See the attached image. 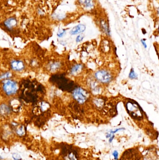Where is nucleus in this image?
<instances>
[{
  "instance_id": "f257e3e1",
  "label": "nucleus",
  "mask_w": 159,
  "mask_h": 160,
  "mask_svg": "<svg viewBox=\"0 0 159 160\" xmlns=\"http://www.w3.org/2000/svg\"><path fill=\"white\" fill-rule=\"evenodd\" d=\"M125 107L128 113L133 118L137 120H141L142 118V113L140 107L136 103L132 102H127Z\"/></svg>"
},
{
  "instance_id": "f03ea898",
  "label": "nucleus",
  "mask_w": 159,
  "mask_h": 160,
  "mask_svg": "<svg viewBox=\"0 0 159 160\" xmlns=\"http://www.w3.org/2000/svg\"><path fill=\"white\" fill-rule=\"evenodd\" d=\"M72 96L74 99L80 104H83L89 98L88 91L82 88H77L72 92Z\"/></svg>"
},
{
  "instance_id": "7ed1b4c3",
  "label": "nucleus",
  "mask_w": 159,
  "mask_h": 160,
  "mask_svg": "<svg viewBox=\"0 0 159 160\" xmlns=\"http://www.w3.org/2000/svg\"><path fill=\"white\" fill-rule=\"evenodd\" d=\"M62 153L66 160H79L78 153L71 146H64Z\"/></svg>"
},
{
  "instance_id": "20e7f679",
  "label": "nucleus",
  "mask_w": 159,
  "mask_h": 160,
  "mask_svg": "<svg viewBox=\"0 0 159 160\" xmlns=\"http://www.w3.org/2000/svg\"><path fill=\"white\" fill-rule=\"evenodd\" d=\"M95 78L98 82L103 84H107L112 80L113 76L109 71L104 69L99 70L96 72Z\"/></svg>"
},
{
  "instance_id": "39448f33",
  "label": "nucleus",
  "mask_w": 159,
  "mask_h": 160,
  "mask_svg": "<svg viewBox=\"0 0 159 160\" xmlns=\"http://www.w3.org/2000/svg\"><path fill=\"white\" fill-rule=\"evenodd\" d=\"M141 159L139 151L136 149H131L125 151L120 160H140Z\"/></svg>"
},
{
  "instance_id": "423d86ee",
  "label": "nucleus",
  "mask_w": 159,
  "mask_h": 160,
  "mask_svg": "<svg viewBox=\"0 0 159 160\" xmlns=\"http://www.w3.org/2000/svg\"><path fill=\"white\" fill-rule=\"evenodd\" d=\"M3 89L8 95H11L14 94L17 92L18 87L16 82L9 80L4 84Z\"/></svg>"
},
{
  "instance_id": "0eeeda50",
  "label": "nucleus",
  "mask_w": 159,
  "mask_h": 160,
  "mask_svg": "<svg viewBox=\"0 0 159 160\" xmlns=\"http://www.w3.org/2000/svg\"><path fill=\"white\" fill-rule=\"evenodd\" d=\"M78 2L83 8L87 10H91L94 6L93 0H78Z\"/></svg>"
},
{
  "instance_id": "6e6552de",
  "label": "nucleus",
  "mask_w": 159,
  "mask_h": 160,
  "mask_svg": "<svg viewBox=\"0 0 159 160\" xmlns=\"http://www.w3.org/2000/svg\"><path fill=\"white\" fill-rule=\"evenodd\" d=\"M85 25L83 24H79L73 28L70 33L71 35H77L83 33L85 30Z\"/></svg>"
},
{
  "instance_id": "1a4fd4ad",
  "label": "nucleus",
  "mask_w": 159,
  "mask_h": 160,
  "mask_svg": "<svg viewBox=\"0 0 159 160\" xmlns=\"http://www.w3.org/2000/svg\"><path fill=\"white\" fill-rule=\"evenodd\" d=\"M11 65L12 68L15 71H21L24 68V64L22 61L14 60L11 62Z\"/></svg>"
},
{
  "instance_id": "9d476101",
  "label": "nucleus",
  "mask_w": 159,
  "mask_h": 160,
  "mask_svg": "<svg viewBox=\"0 0 159 160\" xmlns=\"http://www.w3.org/2000/svg\"><path fill=\"white\" fill-rule=\"evenodd\" d=\"M83 69V65L81 64H76L71 68L70 73L72 76H76L81 73Z\"/></svg>"
},
{
  "instance_id": "9b49d317",
  "label": "nucleus",
  "mask_w": 159,
  "mask_h": 160,
  "mask_svg": "<svg viewBox=\"0 0 159 160\" xmlns=\"http://www.w3.org/2000/svg\"><path fill=\"white\" fill-rule=\"evenodd\" d=\"M158 153L156 151H152L151 150L144 157V160H156L158 158Z\"/></svg>"
},
{
  "instance_id": "f8f14e48",
  "label": "nucleus",
  "mask_w": 159,
  "mask_h": 160,
  "mask_svg": "<svg viewBox=\"0 0 159 160\" xmlns=\"http://www.w3.org/2000/svg\"><path fill=\"white\" fill-rule=\"evenodd\" d=\"M100 25H101V28L103 31L104 32H105L107 35H110V29H109V26L107 24V23L104 20L101 21Z\"/></svg>"
},
{
  "instance_id": "ddd939ff",
  "label": "nucleus",
  "mask_w": 159,
  "mask_h": 160,
  "mask_svg": "<svg viewBox=\"0 0 159 160\" xmlns=\"http://www.w3.org/2000/svg\"><path fill=\"white\" fill-rule=\"evenodd\" d=\"M17 21L14 18H10L5 22V25L8 28L10 29L17 25Z\"/></svg>"
},
{
  "instance_id": "4468645a",
  "label": "nucleus",
  "mask_w": 159,
  "mask_h": 160,
  "mask_svg": "<svg viewBox=\"0 0 159 160\" xmlns=\"http://www.w3.org/2000/svg\"><path fill=\"white\" fill-rule=\"evenodd\" d=\"M129 77L131 79H136L137 78V75L133 69H132L129 74Z\"/></svg>"
},
{
  "instance_id": "2eb2a0df",
  "label": "nucleus",
  "mask_w": 159,
  "mask_h": 160,
  "mask_svg": "<svg viewBox=\"0 0 159 160\" xmlns=\"http://www.w3.org/2000/svg\"><path fill=\"white\" fill-rule=\"evenodd\" d=\"M12 158L14 160H22L21 156L18 153L13 154Z\"/></svg>"
},
{
  "instance_id": "dca6fc26",
  "label": "nucleus",
  "mask_w": 159,
  "mask_h": 160,
  "mask_svg": "<svg viewBox=\"0 0 159 160\" xmlns=\"http://www.w3.org/2000/svg\"><path fill=\"white\" fill-rule=\"evenodd\" d=\"M84 38H85V36H84V34H80V35H78V36L77 37L76 41V42H77V43L81 42V41L83 40Z\"/></svg>"
},
{
  "instance_id": "f3484780",
  "label": "nucleus",
  "mask_w": 159,
  "mask_h": 160,
  "mask_svg": "<svg viewBox=\"0 0 159 160\" xmlns=\"http://www.w3.org/2000/svg\"><path fill=\"white\" fill-rule=\"evenodd\" d=\"M60 65L59 63L56 62V63H53L51 66V69L53 70H56L57 68H59L60 67Z\"/></svg>"
},
{
  "instance_id": "a211bd4d",
  "label": "nucleus",
  "mask_w": 159,
  "mask_h": 160,
  "mask_svg": "<svg viewBox=\"0 0 159 160\" xmlns=\"http://www.w3.org/2000/svg\"><path fill=\"white\" fill-rule=\"evenodd\" d=\"M17 134L18 135H20V136H22V135H23L24 133V130H23V128L21 127V128H19L18 129L17 131Z\"/></svg>"
},
{
  "instance_id": "6ab92c4d",
  "label": "nucleus",
  "mask_w": 159,
  "mask_h": 160,
  "mask_svg": "<svg viewBox=\"0 0 159 160\" xmlns=\"http://www.w3.org/2000/svg\"><path fill=\"white\" fill-rule=\"evenodd\" d=\"M10 73H9V72H8V73H5V74L2 75V76H0V79H3L7 78L10 77Z\"/></svg>"
},
{
  "instance_id": "aec40b11",
  "label": "nucleus",
  "mask_w": 159,
  "mask_h": 160,
  "mask_svg": "<svg viewBox=\"0 0 159 160\" xmlns=\"http://www.w3.org/2000/svg\"><path fill=\"white\" fill-rule=\"evenodd\" d=\"M66 30H63L60 31L59 32H58V36L59 37H62L64 36V34L66 33Z\"/></svg>"
},
{
  "instance_id": "412c9836",
  "label": "nucleus",
  "mask_w": 159,
  "mask_h": 160,
  "mask_svg": "<svg viewBox=\"0 0 159 160\" xmlns=\"http://www.w3.org/2000/svg\"><path fill=\"white\" fill-rule=\"evenodd\" d=\"M113 155L114 159L115 160H117L118 158V153L117 151H114L113 153Z\"/></svg>"
},
{
  "instance_id": "4be33fe9",
  "label": "nucleus",
  "mask_w": 159,
  "mask_h": 160,
  "mask_svg": "<svg viewBox=\"0 0 159 160\" xmlns=\"http://www.w3.org/2000/svg\"><path fill=\"white\" fill-rule=\"evenodd\" d=\"M141 42L143 46H144V47L145 48H146L147 47V44H146V42H145L144 39L141 40Z\"/></svg>"
},
{
  "instance_id": "5701e85b",
  "label": "nucleus",
  "mask_w": 159,
  "mask_h": 160,
  "mask_svg": "<svg viewBox=\"0 0 159 160\" xmlns=\"http://www.w3.org/2000/svg\"><path fill=\"white\" fill-rule=\"evenodd\" d=\"M98 160H99V159H98Z\"/></svg>"
}]
</instances>
